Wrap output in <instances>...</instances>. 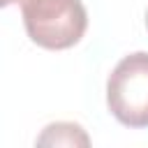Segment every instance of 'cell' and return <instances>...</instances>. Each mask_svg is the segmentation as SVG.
I'll return each instance as SVG.
<instances>
[{
    "label": "cell",
    "mask_w": 148,
    "mask_h": 148,
    "mask_svg": "<svg viewBox=\"0 0 148 148\" xmlns=\"http://www.w3.org/2000/svg\"><path fill=\"white\" fill-rule=\"evenodd\" d=\"M28 37L49 51H65L81 42L88 14L81 0H16Z\"/></svg>",
    "instance_id": "6da1fadb"
},
{
    "label": "cell",
    "mask_w": 148,
    "mask_h": 148,
    "mask_svg": "<svg viewBox=\"0 0 148 148\" xmlns=\"http://www.w3.org/2000/svg\"><path fill=\"white\" fill-rule=\"evenodd\" d=\"M111 116L125 127H148V53L125 56L106 81Z\"/></svg>",
    "instance_id": "7a4b0ae2"
},
{
    "label": "cell",
    "mask_w": 148,
    "mask_h": 148,
    "mask_svg": "<svg viewBox=\"0 0 148 148\" xmlns=\"http://www.w3.org/2000/svg\"><path fill=\"white\" fill-rule=\"evenodd\" d=\"M39 146H88L90 139L76 123H53L46 125L44 132L37 136Z\"/></svg>",
    "instance_id": "3957f363"
},
{
    "label": "cell",
    "mask_w": 148,
    "mask_h": 148,
    "mask_svg": "<svg viewBox=\"0 0 148 148\" xmlns=\"http://www.w3.org/2000/svg\"><path fill=\"white\" fill-rule=\"evenodd\" d=\"M146 28H148V12H146Z\"/></svg>",
    "instance_id": "277c9868"
}]
</instances>
